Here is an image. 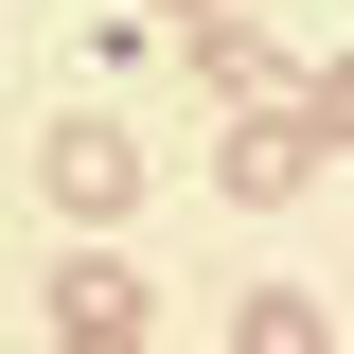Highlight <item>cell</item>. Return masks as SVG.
<instances>
[{
	"instance_id": "6da1fadb",
	"label": "cell",
	"mask_w": 354,
	"mask_h": 354,
	"mask_svg": "<svg viewBox=\"0 0 354 354\" xmlns=\"http://www.w3.org/2000/svg\"><path fill=\"white\" fill-rule=\"evenodd\" d=\"M36 177H53V213H71V230H106V213H142V142L106 124V106H71V124L36 142Z\"/></svg>"
},
{
	"instance_id": "7a4b0ae2",
	"label": "cell",
	"mask_w": 354,
	"mask_h": 354,
	"mask_svg": "<svg viewBox=\"0 0 354 354\" xmlns=\"http://www.w3.org/2000/svg\"><path fill=\"white\" fill-rule=\"evenodd\" d=\"M213 177H230V213H283V195L319 177V124H301V106H230V142H213Z\"/></svg>"
},
{
	"instance_id": "3957f363",
	"label": "cell",
	"mask_w": 354,
	"mask_h": 354,
	"mask_svg": "<svg viewBox=\"0 0 354 354\" xmlns=\"http://www.w3.org/2000/svg\"><path fill=\"white\" fill-rule=\"evenodd\" d=\"M195 71H213L230 106H301V71H283V36H248V18H195Z\"/></svg>"
},
{
	"instance_id": "277c9868",
	"label": "cell",
	"mask_w": 354,
	"mask_h": 354,
	"mask_svg": "<svg viewBox=\"0 0 354 354\" xmlns=\"http://www.w3.org/2000/svg\"><path fill=\"white\" fill-rule=\"evenodd\" d=\"M53 337H142V283L106 248H71V266H53Z\"/></svg>"
},
{
	"instance_id": "5b68a950",
	"label": "cell",
	"mask_w": 354,
	"mask_h": 354,
	"mask_svg": "<svg viewBox=\"0 0 354 354\" xmlns=\"http://www.w3.org/2000/svg\"><path fill=\"white\" fill-rule=\"evenodd\" d=\"M230 354H337V319H319L301 283H248V319H230Z\"/></svg>"
},
{
	"instance_id": "8992f818",
	"label": "cell",
	"mask_w": 354,
	"mask_h": 354,
	"mask_svg": "<svg viewBox=\"0 0 354 354\" xmlns=\"http://www.w3.org/2000/svg\"><path fill=\"white\" fill-rule=\"evenodd\" d=\"M301 124H319V142H354V53H337V71L301 88Z\"/></svg>"
},
{
	"instance_id": "52a82bcc",
	"label": "cell",
	"mask_w": 354,
	"mask_h": 354,
	"mask_svg": "<svg viewBox=\"0 0 354 354\" xmlns=\"http://www.w3.org/2000/svg\"><path fill=\"white\" fill-rule=\"evenodd\" d=\"M53 354H142V337H53Z\"/></svg>"
},
{
	"instance_id": "ba28073f",
	"label": "cell",
	"mask_w": 354,
	"mask_h": 354,
	"mask_svg": "<svg viewBox=\"0 0 354 354\" xmlns=\"http://www.w3.org/2000/svg\"><path fill=\"white\" fill-rule=\"evenodd\" d=\"M177 18H213V0H177Z\"/></svg>"
}]
</instances>
